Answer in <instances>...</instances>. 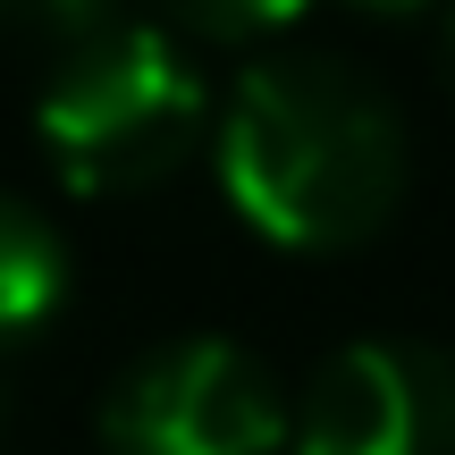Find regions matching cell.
Instances as JSON below:
<instances>
[{
  "mask_svg": "<svg viewBox=\"0 0 455 455\" xmlns=\"http://www.w3.org/2000/svg\"><path fill=\"white\" fill-rule=\"evenodd\" d=\"M295 455H455V346L346 338L295 396Z\"/></svg>",
  "mask_w": 455,
  "mask_h": 455,
  "instance_id": "4",
  "label": "cell"
},
{
  "mask_svg": "<svg viewBox=\"0 0 455 455\" xmlns=\"http://www.w3.org/2000/svg\"><path fill=\"white\" fill-rule=\"evenodd\" d=\"M203 118H212L203 68L144 17H118L110 34L60 51L34 101L51 161L84 195H127V186L169 178L203 144Z\"/></svg>",
  "mask_w": 455,
  "mask_h": 455,
  "instance_id": "2",
  "label": "cell"
},
{
  "mask_svg": "<svg viewBox=\"0 0 455 455\" xmlns=\"http://www.w3.org/2000/svg\"><path fill=\"white\" fill-rule=\"evenodd\" d=\"M0 17L17 34H34V43H51V51H76L93 34H110L127 17V0H0Z\"/></svg>",
  "mask_w": 455,
  "mask_h": 455,
  "instance_id": "6",
  "label": "cell"
},
{
  "mask_svg": "<svg viewBox=\"0 0 455 455\" xmlns=\"http://www.w3.org/2000/svg\"><path fill=\"white\" fill-rule=\"evenodd\" d=\"M68 295V244L43 203L0 186V346L34 338Z\"/></svg>",
  "mask_w": 455,
  "mask_h": 455,
  "instance_id": "5",
  "label": "cell"
},
{
  "mask_svg": "<svg viewBox=\"0 0 455 455\" xmlns=\"http://www.w3.org/2000/svg\"><path fill=\"white\" fill-rule=\"evenodd\" d=\"M93 430L101 455H278L295 439V413L253 346L186 329L118 363Z\"/></svg>",
  "mask_w": 455,
  "mask_h": 455,
  "instance_id": "3",
  "label": "cell"
},
{
  "mask_svg": "<svg viewBox=\"0 0 455 455\" xmlns=\"http://www.w3.org/2000/svg\"><path fill=\"white\" fill-rule=\"evenodd\" d=\"M220 186L278 244H355L405 195V118L363 60L278 43L228 93Z\"/></svg>",
  "mask_w": 455,
  "mask_h": 455,
  "instance_id": "1",
  "label": "cell"
},
{
  "mask_svg": "<svg viewBox=\"0 0 455 455\" xmlns=\"http://www.w3.org/2000/svg\"><path fill=\"white\" fill-rule=\"evenodd\" d=\"M178 26H195V34H270V26H287L304 0H161Z\"/></svg>",
  "mask_w": 455,
  "mask_h": 455,
  "instance_id": "7",
  "label": "cell"
},
{
  "mask_svg": "<svg viewBox=\"0 0 455 455\" xmlns=\"http://www.w3.org/2000/svg\"><path fill=\"white\" fill-rule=\"evenodd\" d=\"M439 76H447V93H455V0H447V17H439Z\"/></svg>",
  "mask_w": 455,
  "mask_h": 455,
  "instance_id": "8",
  "label": "cell"
},
{
  "mask_svg": "<svg viewBox=\"0 0 455 455\" xmlns=\"http://www.w3.org/2000/svg\"><path fill=\"white\" fill-rule=\"evenodd\" d=\"M363 9H413V0H363Z\"/></svg>",
  "mask_w": 455,
  "mask_h": 455,
  "instance_id": "9",
  "label": "cell"
}]
</instances>
